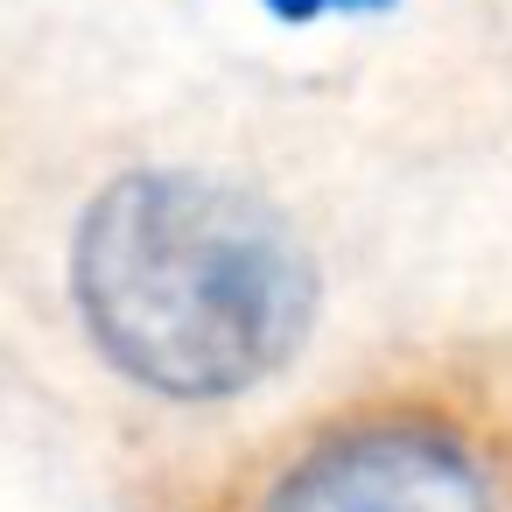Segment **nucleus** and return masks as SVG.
<instances>
[{
    "label": "nucleus",
    "instance_id": "f257e3e1",
    "mask_svg": "<svg viewBox=\"0 0 512 512\" xmlns=\"http://www.w3.org/2000/svg\"><path fill=\"white\" fill-rule=\"evenodd\" d=\"M71 302L99 358L141 393L239 400L309 337L316 267L239 183L127 169L78 218Z\"/></svg>",
    "mask_w": 512,
    "mask_h": 512
},
{
    "label": "nucleus",
    "instance_id": "f03ea898",
    "mask_svg": "<svg viewBox=\"0 0 512 512\" xmlns=\"http://www.w3.org/2000/svg\"><path fill=\"white\" fill-rule=\"evenodd\" d=\"M253 512H498L491 463L428 414H386L302 449Z\"/></svg>",
    "mask_w": 512,
    "mask_h": 512
},
{
    "label": "nucleus",
    "instance_id": "7ed1b4c3",
    "mask_svg": "<svg viewBox=\"0 0 512 512\" xmlns=\"http://www.w3.org/2000/svg\"><path fill=\"white\" fill-rule=\"evenodd\" d=\"M260 8L281 29H330V22H372V15L393 8V0H260Z\"/></svg>",
    "mask_w": 512,
    "mask_h": 512
}]
</instances>
